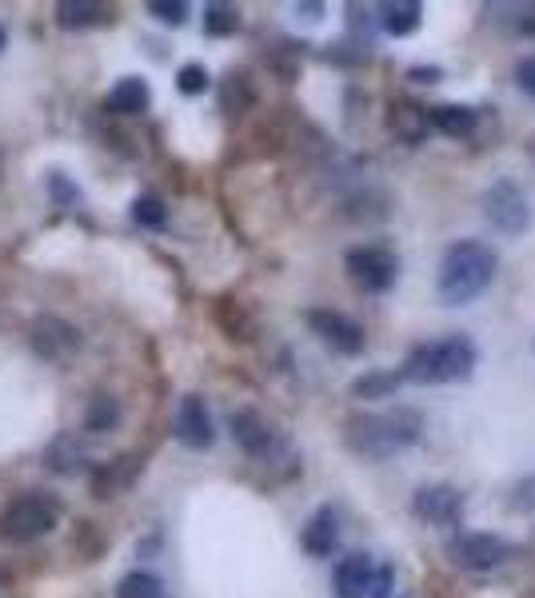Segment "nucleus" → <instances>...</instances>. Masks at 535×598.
<instances>
[{"instance_id":"obj_1","label":"nucleus","mask_w":535,"mask_h":598,"mask_svg":"<svg viewBox=\"0 0 535 598\" xmlns=\"http://www.w3.org/2000/svg\"><path fill=\"white\" fill-rule=\"evenodd\" d=\"M424 435V415L416 408H388V411H352L344 419V443L352 455L368 463L403 455Z\"/></svg>"},{"instance_id":"obj_2","label":"nucleus","mask_w":535,"mask_h":598,"mask_svg":"<svg viewBox=\"0 0 535 598\" xmlns=\"http://www.w3.org/2000/svg\"><path fill=\"white\" fill-rule=\"evenodd\" d=\"M499 276L496 247L484 239H456L436 267V295L444 307H468L488 292Z\"/></svg>"},{"instance_id":"obj_3","label":"nucleus","mask_w":535,"mask_h":598,"mask_svg":"<svg viewBox=\"0 0 535 598\" xmlns=\"http://www.w3.org/2000/svg\"><path fill=\"white\" fill-rule=\"evenodd\" d=\"M476 343L464 332H451L440 340L416 343L396 371H400L403 383H416V388H448V383H468L476 375Z\"/></svg>"},{"instance_id":"obj_4","label":"nucleus","mask_w":535,"mask_h":598,"mask_svg":"<svg viewBox=\"0 0 535 598\" xmlns=\"http://www.w3.org/2000/svg\"><path fill=\"white\" fill-rule=\"evenodd\" d=\"M60 519V503L48 491H25L0 511V539L32 542L45 539Z\"/></svg>"},{"instance_id":"obj_5","label":"nucleus","mask_w":535,"mask_h":598,"mask_svg":"<svg viewBox=\"0 0 535 598\" xmlns=\"http://www.w3.org/2000/svg\"><path fill=\"white\" fill-rule=\"evenodd\" d=\"M479 212H484V219L492 224V232H499V236L516 239L524 236L527 228H532V199H527V192L519 188L512 176H504V180H492L488 188H484V196H479Z\"/></svg>"},{"instance_id":"obj_6","label":"nucleus","mask_w":535,"mask_h":598,"mask_svg":"<svg viewBox=\"0 0 535 598\" xmlns=\"http://www.w3.org/2000/svg\"><path fill=\"white\" fill-rule=\"evenodd\" d=\"M344 272L363 295H388L400 284V256L383 244H356L348 247Z\"/></svg>"},{"instance_id":"obj_7","label":"nucleus","mask_w":535,"mask_h":598,"mask_svg":"<svg viewBox=\"0 0 535 598\" xmlns=\"http://www.w3.org/2000/svg\"><path fill=\"white\" fill-rule=\"evenodd\" d=\"M444 551H448L451 567L484 575V570H496L512 559V542L492 531H451L448 542H444Z\"/></svg>"},{"instance_id":"obj_8","label":"nucleus","mask_w":535,"mask_h":598,"mask_svg":"<svg viewBox=\"0 0 535 598\" xmlns=\"http://www.w3.org/2000/svg\"><path fill=\"white\" fill-rule=\"evenodd\" d=\"M304 320L315 340L324 343V347H332L335 355L356 360V355L368 352V332H363V323L352 320V315L335 312V307H308Z\"/></svg>"},{"instance_id":"obj_9","label":"nucleus","mask_w":535,"mask_h":598,"mask_svg":"<svg viewBox=\"0 0 535 598\" xmlns=\"http://www.w3.org/2000/svg\"><path fill=\"white\" fill-rule=\"evenodd\" d=\"M468 511V494L456 483H424L411 491V514L428 527H459Z\"/></svg>"},{"instance_id":"obj_10","label":"nucleus","mask_w":535,"mask_h":598,"mask_svg":"<svg viewBox=\"0 0 535 598\" xmlns=\"http://www.w3.org/2000/svg\"><path fill=\"white\" fill-rule=\"evenodd\" d=\"M29 343H32V352H37L40 360L60 363V360H72V355L80 352V332L68 320H57V315H40V320L32 323Z\"/></svg>"},{"instance_id":"obj_11","label":"nucleus","mask_w":535,"mask_h":598,"mask_svg":"<svg viewBox=\"0 0 535 598\" xmlns=\"http://www.w3.org/2000/svg\"><path fill=\"white\" fill-rule=\"evenodd\" d=\"M173 431L188 451H208L216 443V423L208 415V403L201 395H184L181 408H176Z\"/></svg>"},{"instance_id":"obj_12","label":"nucleus","mask_w":535,"mask_h":598,"mask_svg":"<svg viewBox=\"0 0 535 598\" xmlns=\"http://www.w3.org/2000/svg\"><path fill=\"white\" fill-rule=\"evenodd\" d=\"M228 428H232V439H236V447L244 451V455H252V459L268 455V451L276 447V428H272V423H268V419L260 415L256 408L232 411Z\"/></svg>"},{"instance_id":"obj_13","label":"nucleus","mask_w":535,"mask_h":598,"mask_svg":"<svg viewBox=\"0 0 535 598\" xmlns=\"http://www.w3.org/2000/svg\"><path fill=\"white\" fill-rule=\"evenodd\" d=\"M300 547H304L312 559H332L340 551V511L335 507H315L312 519L304 522L300 531Z\"/></svg>"},{"instance_id":"obj_14","label":"nucleus","mask_w":535,"mask_h":598,"mask_svg":"<svg viewBox=\"0 0 535 598\" xmlns=\"http://www.w3.org/2000/svg\"><path fill=\"white\" fill-rule=\"evenodd\" d=\"M372 579H376V559L368 551H352L335 562L332 590H335V598H368Z\"/></svg>"},{"instance_id":"obj_15","label":"nucleus","mask_w":535,"mask_h":598,"mask_svg":"<svg viewBox=\"0 0 535 598\" xmlns=\"http://www.w3.org/2000/svg\"><path fill=\"white\" fill-rule=\"evenodd\" d=\"M428 128H436L448 140H471L479 128V112L471 105H431Z\"/></svg>"},{"instance_id":"obj_16","label":"nucleus","mask_w":535,"mask_h":598,"mask_svg":"<svg viewBox=\"0 0 535 598\" xmlns=\"http://www.w3.org/2000/svg\"><path fill=\"white\" fill-rule=\"evenodd\" d=\"M388 128L396 133V140L403 144H424V136H428V108H420L416 100H392L388 105Z\"/></svg>"},{"instance_id":"obj_17","label":"nucleus","mask_w":535,"mask_h":598,"mask_svg":"<svg viewBox=\"0 0 535 598\" xmlns=\"http://www.w3.org/2000/svg\"><path fill=\"white\" fill-rule=\"evenodd\" d=\"M148 105H153V92H148V80L144 77L116 80V88L108 92V108H113L116 116H140V112H148Z\"/></svg>"},{"instance_id":"obj_18","label":"nucleus","mask_w":535,"mask_h":598,"mask_svg":"<svg viewBox=\"0 0 535 598\" xmlns=\"http://www.w3.org/2000/svg\"><path fill=\"white\" fill-rule=\"evenodd\" d=\"M420 24H424V4H416V0L380 4V29L388 32V37L403 40V37H411V32H420Z\"/></svg>"},{"instance_id":"obj_19","label":"nucleus","mask_w":535,"mask_h":598,"mask_svg":"<svg viewBox=\"0 0 535 598\" xmlns=\"http://www.w3.org/2000/svg\"><path fill=\"white\" fill-rule=\"evenodd\" d=\"M400 388H403L400 371H368V375H360V380L352 383V395L356 399H392Z\"/></svg>"},{"instance_id":"obj_20","label":"nucleus","mask_w":535,"mask_h":598,"mask_svg":"<svg viewBox=\"0 0 535 598\" xmlns=\"http://www.w3.org/2000/svg\"><path fill=\"white\" fill-rule=\"evenodd\" d=\"M100 17H105V9H100V4H88V0H65V4H57V20L65 29H88V24H96Z\"/></svg>"},{"instance_id":"obj_21","label":"nucleus","mask_w":535,"mask_h":598,"mask_svg":"<svg viewBox=\"0 0 535 598\" xmlns=\"http://www.w3.org/2000/svg\"><path fill=\"white\" fill-rule=\"evenodd\" d=\"M116 595L120 598H164V582L156 579V575H148V570H133V575L120 579Z\"/></svg>"},{"instance_id":"obj_22","label":"nucleus","mask_w":535,"mask_h":598,"mask_svg":"<svg viewBox=\"0 0 535 598\" xmlns=\"http://www.w3.org/2000/svg\"><path fill=\"white\" fill-rule=\"evenodd\" d=\"M236 29H240L236 4H208V9H204V32H208V37H232Z\"/></svg>"},{"instance_id":"obj_23","label":"nucleus","mask_w":535,"mask_h":598,"mask_svg":"<svg viewBox=\"0 0 535 598\" xmlns=\"http://www.w3.org/2000/svg\"><path fill=\"white\" fill-rule=\"evenodd\" d=\"M133 219H136V224H140V228L160 232L164 224H168V208H164V199H160V196H136V204H133Z\"/></svg>"},{"instance_id":"obj_24","label":"nucleus","mask_w":535,"mask_h":598,"mask_svg":"<svg viewBox=\"0 0 535 598\" xmlns=\"http://www.w3.org/2000/svg\"><path fill=\"white\" fill-rule=\"evenodd\" d=\"M212 85L208 68L204 65H184L181 72H176V88H181V96H204Z\"/></svg>"},{"instance_id":"obj_25","label":"nucleus","mask_w":535,"mask_h":598,"mask_svg":"<svg viewBox=\"0 0 535 598\" xmlns=\"http://www.w3.org/2000/svg\"><path fill=\"white\" fill-rule=\"evenodd\" d=\"M116 415H120V408H116V399L100 395V399H93V408H88L85 428H88V431H108V428H113V423H116Z\"/></svg>"},{"instance_id":"obj_26","label":"nucleus","mask_w":535,"mask_h":598,"mask_svg":"<svg viewBox=\"0 0 535 598\" xmlns=\"http://www.w3.org/2000/svg\"><path fill=\"white\" fill-rule=\"evenodd\" d=\"M148 12H153L160 24H168V29H181L192 9L184 4V0H153V4H148Z\"/></svg>"},{"instance_id":"obj_27","label":"nucleus","mask_w":535,"mask_h":598,"mask_svg":"<svg viewBox=\"0 0 535 598\" xmlns=\"http://www.w3.org/2000/svg\"><path fill=\"white\" fill-rule=\"evenodd\" d=\"M512 80H516V88L527 100H535V57H519L516 68H512Z\"/></svg>"},{"instance_id":"obj_28","label":"nucleus","mask_w":535,"mask_h":598,"mask_svg":"<svg viewBox=\"0 0 535 598\" xmlns=\"http://www.w3.org/2000/svg\"><path fill=\"white\" fill-rule=\"evenodd\" d=\"M408 80H411V85H440L444 68L440 65H411L408 68Z\"/></svg>"},{"instance_id":"obj_29","label":"nucleus","mask_w":535,"mask_h":598,"mask_svg":"<svg viewBox=\"0 0 535 598\" xmlns=\"http://www.w3.org/2000/svg\"><path fill=\"white\" fill-rule=\"evenodd\" d=\"M392 582H396V570L392 567H376V579L368 598H392Z\"/></svg>"},{"instance_id":"obj_30","label":"nucleus","mask_w":535,"mask_h":598,"mask_svg":"<svg viewBox=\"0 0 535 598\" xmlns=\"http://www.w3.org/2000/svg\"><path fill=\"white\" fill-rule=\"evenodd\" d=\"M516 32H524V37H535V4H524V9H516Z\"/></svg>"},{"instance_id":"obj_31","label":"nucleus","mask_w":535,"mask_h":598,"mask_svg":"<svg viewBox=\"0 0 535 598\" xmlns=\"http://www.w3.org/2000/svg\"><path fill=\"white\" fill-rule=\"evenodd\" d=\"M300 12H304V20H320V17H324V4H296V17H300Z\"/></svg>"},{"instance_id":"obj_32","label":"nucleus","mask_w":535,"mask_h":598,"mask_svg":"<svg viewBox=\"0 0 535 598\" xmlns=\"http://www.w3.org/2000/svg\"><path fill=\"white\" fill-rule=\"evenodd\" d=\"M52 192H57V199H60V196H68V199L77 196V188H72L68 180H60V176H52Z\"/></svg>"},{"instance_id":"obj_33","label":"nucleus","mask_w":535,"mask_h":598,"mask_svg":"<svg viewBox=\"0 0 535 598\" xmlns=\"http://www.w3.org/2000/svg\"><path fill=\"white\" fill-rule=\"evenodd\" d=\"M527 156H532V164H535V136L527 140Z\"/></svg>"},{"instance_id":"obj_34","label":"nucleus","mask_w":535,"mask_h":598,"mask_svg":"<svg viewBox=\"0 0 535 598\" xmlns=\"http://www.w3.org/2000/svg\"><path fill=\"white\" fill-rule=\"evenodd\" d=\"M4 45H9V37H4V29H0V48H4Z\"/></svg>"}]
</instances>
